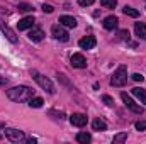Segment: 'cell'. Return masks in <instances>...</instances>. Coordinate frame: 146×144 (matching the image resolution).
<instances>
[{"instance_id": "cell-22", "label": "cell", "mask_w": 146, "mask_h": 144, "mask_svg": "<svg viewBox=\"0 0 146 144\" xmlns=\"http://www.w3.org/2000/svg\"><path fill=\"white\" fill-rule=\"evenodd\" d=\"M100 3H102V7H106V9H114V7L117 5L115 0H100Z\"/></svg>"}, {"instance_id": "cell-18", "label": "cell", "mask_w": 146, "mask_h": 144, "mask_svg": "<svg viewBox=\"0 0 146 144\" xmlns=\"http://www.w3.org/2000/svg\"><path fill=\"white\" fill-rule=\"evenodd\" d=\"M92 127H94V131H107V124L102 119H95L92 122Z\"/></svg>"}, {"instance_id": "cell-30", "label": "cell", "mask_w": 146, "mask_h": 144, "mask_svg": "<svg viewBox=\"0 0 146 144\" xmlns=\"http://www.w3.org/2000/svg\"><path fill=\"white\" fill-rule=\"evenodd\" d=\"M7 83H9V80L3 78V76H0V85H7Z\"/></svg>"}, {"instance_id": "cell-23", "label": "cell", "mask_w": 146, "mask_h": 144, "mask_svg": "<svg viewBox=\"0 0 146 144\" xmlns=\"http://www.w3.org/2000/svg\"><path fill=\"white\" fill-rule=\"evenodd\" d=\"M17 9L21 10V12H33L34 9H33V5H29V3H19L17 5Z\"/></svg>"}, {"instance_id": "cell-4", "label": "cell", "mask_w": 146, "mask_h": 144, "mask_svg": "<svg viewBox=\"0 0 146 144\" xmlns=\"http://www.w3.org/2000/svg\"><path fill=\"white\" fill-rule=\"evenodd\" d=\"M121 98H122L124 105L129 108L131 112H134V114H143V112H145V108L141 107V105H138V104H136V102H134L127 93H126V92H122V93H121Z\"/></svg>"}, {"instance_id": "cell-19", "label": "cell", "mask_w": 146, "mask_h": 144, "mask_svg": "<svg viewBox=\"0 0 146 144\" xmlns=\"http://www.w3.org/2000/svg\"><path fill=\"white\" fill-rule=\"evenodd\" d=\"M42 104H44V100H42L41 97H33V98L29 100V107H33V108H41Z\"/></svg>"}, {"instance_id": "cell-20", "label": "cell", "mask_w": 146, "mask_h": 144, "mask_svg": "<svg viewBox=\"0 0 146 144\" xmlns=\"http://www.w3.org/2000/svg\"><path fill=\"white\" fill-rule=\"evenodd\" d=\"M122 12H124L126 15H129V17H134V19L139 17V12H138L136 9H133V7H129V5H126V7L122 9Z\"/></svg>"}, {"instance_id": "cell-29", "label": "cell", "mask_w": 146, "mask_h": 144, "mask_svg": "<svg viewBox=\"0 0 146 144\" xmlns=\"http://www.w3.org/2000/svg\"><path fill=\"white\" fill-rule=\"evenodd\" d=\"M95 0H78V3L82 5V7H87V5H92Z\"/></svg>"}, {"instance_id": "cell-15", "label": "cell", "mask_w": 146, "mask_h": 144, "mask_svg": "<svg viewBox=\"0 0 146 144\" xmlns=\"http://www.w3.org/2000/svg\"><path fill=\"white\" fill-rule=\"evenodd\" d=\"M134 32H136V36L139 39L146 41V24L145 22H136L134 24Z\"/></svg>"}, {"instance_id": "cell-9", "label": "cell", "mask_w": 146, "mask_h": 144, "mask_svg": "<svg viewBox=\"0 0 146 144\" xmlns=\"http://www.w3.org/2000/svg\"><path fill=\"white\" fill-rule=\"evenodd\" d=\"M80 48L82 49H94L95 48V44H97V39L94 36H85V37H82L80 39Z\"/></svg>"}, {"instance_id": "cell-21", "label": "cell", "mask_w": 146, "mask_h": 144, "mask_svg": "<svg viewBox=\"0 0 146 144\" xmlns=\"http://www.w3.org/2000/svg\"><path fill=\"white\" fill-rule=\"evenodd\" d=\"M126 139H127V132H119V134H115V136H114L112 143H114V144H121V143H124Z\"/></svg>"}, {"instance_id": "cell-11", "label": "cell", "mask_w": 146, "mask_h": 144, "mask_svg": "<svg viewBox=\"0 0 146 144\" xmlns=\"http://www.w3.org/2000/svg\"><path fill=\"white\" fill-rule=\"evenodd\" d=\"M17 27H19V31H26V29L34 27V17H33V15H27V17L21 19V20L17 22Z\"/></svg>"}, {"instance_id": "cell-16", "label": "cell", "mask_w": 146, "mask_h": 144, "mask_svg": "<svg viewBox=\"0 0 146 144\" xmlns=\"http://www.w3.org/2000/svg\"><path fill=\"white\" fill-rule=\"evenodd\" d=\"M133 95H134L141 104H146V90L145 88H139V87L133 88Z\"/></svg>"}, {"instance_id": "cell-12", "label": "cell", "mask_w": 146, "mask_h": 144, "mask_svg": "<svg viewBox=\"0 0 146 144\" xmlns=\"http://www.w3.org/2000/svg\"><path fill=\"white\" fill-rule=\"evenodd\" d=\"M60 24H61L63 27L73 29V27H76V19L72 17V15H61V17H60Z\"/></svg>"}, {"instance_id": "cell-13", "label": "cell", "mask_w": 146, "mask_h": 144, "mask_svg": "<svg viewBox=\"0 0 146 144\" xmlns=\"http://www.w3.org/2000/svg\"><path fill=\"white\" fill-rule=\"evenodd\" d=\"M117 26H119V20H117L115 15H109V17L104 19V27H106L107 31H114V29H117Z\"/></svg>"}, {"instance_id": "cell-2", "label": "cell", "mask_w": 146, "mask_h": 144, "mask_svg": "<svg viewBox=\"0 0 146 144\" xmlns=\"http://www.w3.org/2000/svg\"><path fill=\"white\" fill-rule=\"evenodd\" d=\"M31 76L36 80L37 85H39V87H41L44 92H48L49 95H53V93H54V85H53V81H51L49 78L42 76V75H41L39 71H36V70H33V71H31Z\"/></svg>"}, {"instance_id": "cell-8", "label": "cell", "mask_w": 146, "mask_h": 144, "mask_svg": "<svg viewBox=\"0 0 146 144\" xmlns=\"http://www.w3.org/2000/svg\"><path fill=\"white\" fill-rule=\"evenodd\" d=\"M0 31L5 34V37H7L12 44H15V42H17V36H15V32H14V31H12V29H10L3 20H0Z\"/></svg>"}, {"instance_id": "cell-31", "label": "cell", "mask_w": 146, "mask_h": 144, "mask_svg": "<svg viewBox=\"0 0 146 144\" xmlns=\"http://www.w3.org/2000/svg\"><path fill=\"white\" fill-rule=\"evenodd\" d=\"M27 143H29V144H34V143H36V139H34V137H29V139H27Z\"/></svg>"}, {"instance_id": "cell-1", "label": "cell", "mask_w": 146, "mask_h": 144, "mask_svg": "<svg viewBox=\"0 0 146 144\" xmlns=\"http://www.w3.org/2000/svg\"><path fill=\"white\" fill-rule=\"evenodd\" d=\"M7 97L12 102H29L33 98V88L26 85H19V87L7 90Z\"/></svg>"}, {"instance_id": "cell-5", "label": "cell", "mask_w": 146, "mask_h": 144, "mask_svg": "<svg viewBox=\"0 0 146 144\" xmlns=\"http://www.w3.org/2000/svg\"><path fill=\"white\" fill-rule=\"evenodd\" d=\"M3 134H5V137H7L10 143H21V141H24V139H26V136H24V132H22V131H19V129H12V127L5 129V131H3Z\"/></svg>"}, {"instance_id": "cell-17", "label": "cell", "mask_w": 146, "mask_h": 144, "mask_svg": "<svg viewBox=\"0 0 146 144\" xmlns=\"http://www.w3.org/2000/svg\"><path fill=\"white\" fill-rule=\"evenodd\" d=\"M76 141L80 144H88L92 141V136H90L88 132H78V134H76Z\"/></svg>"}, {"instance_id": "cell-7", "label": "cell", "mask_w": 146, "mask_h": 144, "mask_svg": "<svg viewBox=\"0 0 146 144\" xmlns=\"http://www.w3.org/2000/svg\"><path fill=\"white\" fill-rule=\"evenodd\" d=\"M70 63H72L73 68H87V59H85V56H83V54H80V53L72 54Z\"/></svg>"}, {"instance_id": "cell-28", "label": "cell", "mask_w": 146, "mask_h": 144, "mask_svg": "<svg viewBox=\"0 0 146 144\" xmlns=\"http://www.w3.org/2000/svg\"><path fill=\"white\" fill-rule=\"evenodd\" d=\"M133 80H134V81H143L145 76H143L141 73H134V75H133Z\"/></svg>"}, {"instance_id": "cell-25", "label": "cell", "mask_w": 146, "mask_h": 144, "mask_svg": "<svg viewBox=\"0 0 146 144\" xmlns=\"http://www.w3.org/2000/svg\"><path fill=\"white\" fill-rule=\"evenodd\" d=\"M119 37H121L122 41H129V31H127V29L119 31Z\"/></svg>"}, {"instance_id": "cell-10", "label": "cell", "mask_w": 146, "mask_h": 144, "mask_svg": "<svg viewBox=\"0 0 146 144\" xmlns=\"http://www.w3.org/2000/svg\"><path fill=\"white\" fill-rule=\"evenodd\" d=\"M70 122L75 127H83L87 124V115H83V114H72L70 115Z\"/></svg>"}, {"instance_id": "cell-26", "label": "cell", "mask_w": 146, "mask_h": 144, "mask_svg": "<svg viewBox=\"0 0 146 144\" xmlns=\"http://www.w3.org/2000/svg\"><path fill=\"white\" fill-rule=\"evenodd\" d=\"M102 100H104V102H106V105H109V107L114 105V98L109 97V95H102Z\"/></svg>"}, {"instance_id": "cell-24", "label": "cell", "mask_w": 146, "mask_h": 144, "mask_svg": "<svg viewBox=\"0 0 146 144\" xmlns=\"http://www.w3.org/2000/svg\"><path fill=\"white\" fill-rule=\"evenodd\" d=\"M134 127H136V131H145L146 129V120H138V122L134 124Z\"/></svg>"}, {"instance_id": "cell-14", "label": "cell", "mask_w": 146, "mask_h": 144, "mask_svg": "<svg viewBox=\"0 0 146 144\" xmlns=\"http://www.w3.org/2000/svg\"><path fill=\"white\" fill-rule=\"evenodd\" d=\"M42 37H44V32H42L39 27H31L29 39H31L33 42H39V41H42Z\"/></svg>"}, {"instance_id": "cell-6", "label": "cell", "mask_w": 146, "mask_h": 144, "mask_svg": "<svg viewBox=\"0 0 146 144\" xmlns=\"http://www.w3.org/2000/svg\"><path fill=\"white\" fill-rule=\"evenodd\" d=\"M51 34L54 36V39H58V41H61V42H66V41H70V34H68V31L60 24V26H53L51 27Z\"/></svg>"}, {"instance_id": "cell-27", "label": "cell", "mask_w": 146, "mask_h": 144, "mask_svg": "<svg viewBox=\"0 0 146 144\" xmlns=\"http://www.w3.org/2000/svg\"><path fill=\"white\" fill-rule=\"evenodd\" d=\"M42 10H44L46 14H51V12L54 10V7H53V5H49V3H44V5H42Z\"/></svg>"}, {"instance_id": "cell-3", "label": "cell", "mask_w": 146, "mask_h": 144, "mask_svg": "<svg viewBox=\"0 0 146 144\" xmlns=\"http://www.w3.org/2000/svg\"><path fill=\"white\" fill-rule=\"evenodd\" d=\"M126 81H127V68H126L124 65H121V66L114 71V75H112L110 85H112V87H124Z\"/></svg>"}]
</instances>
